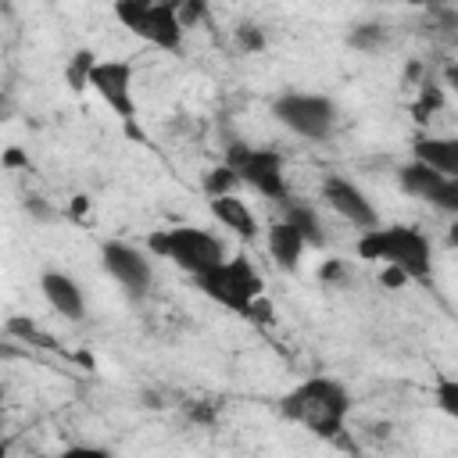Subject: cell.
<instances>
[{
  "label": "cell",
  "mask_w": 458,
  "mask_h": 458,
  "mask_svg": "<svg viewBox=\"0 0 458 458\" xmlns=\"http://www.w3.org/2000/svg\"><path fill=\"white\" fill-rule=\"evenodd\" d=\"M322 276H326V279H344L347 272H344V265H340V261H329V265L322 268Z\"/></svg>",
  "instance_id": "obj_23"
},
{
  "label": "cell",
  "mask_w": 458,
  "mask_h": 458,
  "mask_svg": "<svg viewBox=\"0 0 458 458\" xmlns=\"http://www.w3.org/2000/svg\"><path fill=\"white\" fill-rule=\"evenodd\" d=\"M279 208H283V218H286V222H293V225L304 233V240H308L311 247H322V243H326V233H322V222H318L315 208L297 204L293 197H290L286 204H279Z\"/></svg>",
  "instance_id": "obj_16"
},
{
  "label": "cell",
  "mask_w": 458,
  "mask_h": 458,
  "mask_svg": "<svg viewBox=\"0 0 458 458\" xmlns=\"http://www.w3.org/2000/svg\"><path fill=\"white\" fill-rule=\"evenodd\" d=\"M279 411L308 433L333 440L344 433V422L351 415V390L333 376H308L283 394Z\"/></svg>",
  "instance_id": "obj_1"
},
{
  "label": "cell",
  "mask_w": 458,
  "mask_h": 458,
  "mask_svg": "<svg viewBox=\"0 0 458 458\" xmlns=\"http://www.w3.org/2000/svg\"><path fill=\"white\" fill-rule=\"evenodd\" d=\"M114 18L143 43H150L165 54H182L186 21H182L179 7H172L165 0H114Z\"/></svg>",
  "instance_id": "obj_6"
},
{
  "label": "cell",
  "mask_w": 458,
  "mask_h": 458,
  "mask_svg": "<svg viewBox=\"0 0 458 458\" xmlns=\"http://www.w3.org/2000/svg\"><path fill=\"white\" fill-rule=\"evenodd\" d=\"M208 211H211V218H215L225 233H233V236H240V240H258V218H254L250 204H247L240 193L208 197Z\"/></svg>",
  "instance_id": "obj_13"
},
{
  "label": "cell",
  "mask_w": 458,
  "mask_h": 458,
  "mask_svg": "<svg viewBox=\"0 0 458 458\" xmlns=\"http://www.w3.org/2000/svg\"><path fill=\"white\" fill-rule=\"evenodd\" d=\"M193 283L208 301L240 318H250L254 308L265 301V279L247 254H225L215 268L193 276Z\"/></svg>",
  "instance_id": "obj_3"
},
{
  "label": "cell",
  "mask_w": 458,
  "mask_h": 458,
  "mask_svg": "<svg viewBox=\"0 0 458 458\" xmlns=\"http://www.w3.org/2000/svg\"><path fill=\"white\" fill-rule=\"evenodd\" d=\"M411 157L444 172V175H458V136H433V132H419L411 140Z\"/></svg>",
  "instance_id": "obj_15"
},
{
  "label": "cell",
  "mask_w": 458,
  "mask_h": 458,
  "mask_svg": "<svg viewBox=\"0 0 458 458\" xmlns=\"http://www.w3.org/2000/svg\"><path fill=\"white\" fill-rule=\"evenodd\" d=\"M358 258L401 272L411 283H433V243L415 225H372L358 236Z\"/></svg>",
  "instance_id": "obj_2"
},
{
  "label": "cell",
  "mask_w": 458,
  "mask_h": 458,
  "mask_svg": "<svg viewBox=\"0 0 458 458\" xmlns=\"http://www.w3.org/2000/svg\"><path fill=\"white\" fill-rule=\"evenodd\" d=\"M272 118L308 140V143H329L333 132H336V122H340V111L333 104V97L326 93H311V89H283L276 100H272Z\"/></svg>",
  "instance_id": "obj_5"
},
{
  "label": "cell",
  "mask_w": 458,
  "mask_h": 458,
  "mask_svg": "<svg viewBox=\"0 0 458 458\" xmlns=\"http://www.w3.org/2000/svg\"><path fill=\"white\" fill-rule=\"evenodd\" d=\"M444 104V93H440V86H433V82H422V89H419V104H415V114L419 118H426L429 111H437Z\"/></svg>",
  "instance_id": "obj_21"
},
{
  "label": "cell",
  "mask_w": 458,
  "mask_h": 458,
  "mask_svg": "<svg viewBox=\"0 0 458 458\" xmlns=\"http://www.w3.org/2000/svg\"><path fill=\"white\" fill-rule=\"evenodd\" d=\"M86 89H93L114 118L136 132V68L122 57H89L86 64Z\"/></svg>",
  "instance_id": "obj_8"
},
{
  "label": "cell",
  "mask_w": 458,
  "mask_h": 458,
  "mask_svg": "<svg viewBox=\"0 0 458 458\" xmlns=\"http://www.w3.org/2000/svg\"><path fill=\"white\" fill-rule=\"evenodd\" d=\"M408 7H440V0H404Z\"/></svg>",
  "instance_id": "obj_24"
},
{
  "label": "cell",
  "mask_w": 458,
  "mask_h": 458,
  "mask_svg": "<svg viewBox=\"0 0 458 458\" xmlns=\"http://www.w3.org/2000/svg\"><path fill=\"white\" fill-rule=\"evenodd\" d=\"M397 182H401V190L408 197H415V200L458 218V175H444V172H437V168H429V165L411 157L397 172Z\"/></svg>",
  "instance_id": "obj_10"
},
{
  "label": "cell",
  "mask_w": 458,
  "mask_h": 458,
  "mask_svg": "<svg viewBox=\"0 0 458 458\" xmlns=\"http://www.w3.org/2000/svg\"><path fill=\"white\" fill-rule=\"evenodd\" d=\"M236 186H243L240 182V175L222 161L218 168H211L208 175H204V193L208 197H222V193H236Z\"/></svg>",
  "instance_id": "obj_18"
},
{
  "label": "cell",
  "mask_w": 458,
  "mask_h": 458,
  "mask_svg": "<svg viewBox=\"0 0 458 458\" xmlns=\"http://www.w3.org/2000/svg\"><path fill=\"white\" fill-rule=\"evenodd\" d=\"M165 4H172V7H182V4H186V0H165Z\"/></svg>",
  "instance_id": "obj_26"
},
{
  "label": "cell",
  "mask_w": 458,
  "mask_h": 458,
  "mask_svg": "<svg viewBox=\"0 0 458 458\" xmlns=\"http://www.w3.org/2000/svg\"><path fill=\"white\" fill-rule=\"evenodd\" d=\"M383 43H386V29L376 21H361L347 32V47H354L361 54H376V50H383Z\"/></svg>",
  "instance_id": "obj_17"
},
{
  "label": "cell",
  "mask_w": 458,
  "mask_h": 458,
  "mask_svg": "<svg viewBox=\"0 0 458 458\" xmlns=\"http://www.w3.org/2000/svg\"><path fill=\"white\" fill-rule=\"evenodd\" d=\"M147 250L154 258L172 261L186 276H200V272L215 268L225 258V243L211 229H200V225H165V229H154L147 236Z\"/></svg>",
  "instance_id": "obj_4"
},
{
  "label": "cell",
  "mask_w": 458,
  "mask_h": 458,
  "mask_svg": "<svg viewBox=\"0 0 458 458\" xmlns=\"http://www.w3.org/2000/svg\"><path fill=\"white\" fill-rule=\"evenodd\" d=\"M433 401H437V408H440L447 419L458 422V379H454V376H437V383H433Z\"/></svg>",
  "instance_id": "obj_19"
},
{
  "label": "cell",
  "mask_w": 458,
  "mask_h": 458,
  "mask_svg": "<svg viewBox=\"0 0 458 458\" xmlns=\"http://www.w3.org/2000/svg\"><path fill=\"white\" fill-rule=\"evenodd\" d=\"M308 247H311V243L304 240V233H301L293 222H286V218H279V222H272V225L265 229V250H268V258H272L279 268H286V272H293V268L301 265V258H304Z\"/></svg>",
  "instance_id": "obj_14"
},
{
  "label": "cell",
  "mask_w": 458,
  "mask_h": 458,
  "mask_svg": "<svg viewBox=\"0 0 458 458\" xmlns=\"http://www.w3.org/2000/svg\"><path fill=\"white\" fill-rule=\"evenodd\" d=\"M233 39H236V50H240V54H258V50H265V32H261L258 25H250V21L236 25V29H233Z\"/></svg>",
  "instance_id": "obj_20"
},
{
  "label": "cell",
  "mask_w": 458,
  "mask_h": 458,
  "mask_svg": "<svg viewBox=\"0 0 458 458\" xmlns=\"http://www.w3.org/2000/svg\"><path fill=\"white\" fill-rule=\"evenodd\" d=\"M100 265L129 297H147L154 286L150 250H143V247H132L125 240H107L100 247Z\"/></svg>",
  "instance_id": "obj_9"
},
{
  "label": "cell",
  "mask_w": 458,
  "mask_h": 458,
  "mask_svg": "<svg viewBox=\"0 0 458 458\" xmlns=\"http://www.w3.org/2000/svg\"><path fill=\"white\" fill-rule=\"evenodd\" d=\"M7 165H21V154L18 150H7Z\"/></svg>",
  "instance_id": "obj_25"
},
{
  "label": "cell",
  "mask_w": 458,
  "mask_h": 458,
  "mask_svg": "<svg viewBox=\"0 0 458 458\" xmlns=\"http://www.w3.org/2000/svg\"><path fill=\"white\" fill-rule=\"evenodd\" d=\"M444 86L458 97V61H451V64H444Z\"/></svg>",
  "instance_id": "obj_22"
},
{
  "label": "cell",
  "mask_w": 458,
  "mask_h": 458,
  "mask_svg": "<svg viewBox=\"0 0 458 458\" xmlns=\"http://www.w3.org/2000/svg\"><path fill=\"white\" fill-rule=\"evenodd\" d=\"M225 165L240 175L243 186L258 190L272 204L290 200V182H286V161L272 147H247V143H229L225 147Z\"/></svg>",
  "instance_id": "obj_7"
},
{
  "label": "cell",
  "mask_w": 458,
  "mask_h": 458,
  "mask_svg": "<svg viewBox=\"0 0 458 458\" xmlns=\"http://www.w3.org/2000/svg\"><path fill=\"white\" fill-rule=\"evenodd\" d=\"M322 200H326V208L329 211H336L344 222H351L354 229H372V225H379V211H376V204L369 200V193L354 182V179H347L344 172H329L326 179H322Z\"/></svg>",
  "instance_id": "obj_11"
},
{
  "label": "cell",
  "mask_w": 458,
  "mask_h": 458,
  "mask_svg": "<svg viewBox=\"0 0 458 458\" xmlns=\"http://www.w3.org/2000/svg\"><path fill=\"white\" fill-rule=\"evenodd\" d=\"M39 293L50 304V311H57L68 322H79L86 315V293H82V286L68 272H61V268H47L39 276Z\"/></svg>",
  "instance_id": "obj_12"
}]
</instances>
